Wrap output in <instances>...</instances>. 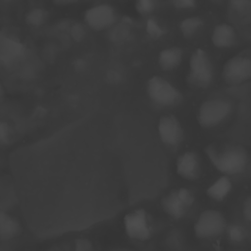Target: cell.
Returning <instances> with one entry per match:
<instances>
[{"instance_id": "obj_3", "label": "cell", "mask_w": 251, "mask_h": 251, "mask_svg": "<svg viewBox=\"0 0 251 251\" xmlns=\"http://www.w3.org/2000/svg\"><path fill=\"white\" fill-rule=\"evenodd\" d=\"M213 74V66L207 53L202 49H196L190 57L187 82L194 87H207L212 82Z\"/></svg>"}, {"instance_id": "obj_15", "label": "cell", "mask_w": 251, "mask_h": 251, "mask_svg": "<svg viewBox=\"0 0 251 251\" xmlns=\"http://www.w3.org/2000/svg\"><path fill=\"white\" fill-rule=\"evenodd\" d=\"M20 232V224L11 214L0 208V240L8 241Z\"/></svg>"}, {"instance_id": "obj_4", "label": "cell", "mask_w": 251, "mask_h": 251, "mask_svg": "<svg viewBox=\"0 0 251 251\" xmlns=\"http://www.w3.org/2000/svg\"><path fill=\"white\" fill-rule=\"evenodd\" d=\"M232 111V103L229 100L214 98L205 101L199 108L197 120L204 127L215 126L223 122Z\"/></svg>"}, {"instance_id": "obj_28", "label": "cell", "mask_w": 251, "mask_h": 251, "mask_svg": "<svg viewBox=\"0 0 251 251\" xmlns=\"http://www.w3.org/2000/svg\"><path fill=\"white\" fill-rule=\"evenodd\" d=\"M4 87H3V85L1 84V82H0V99L3 97V95H4Z\"/></svg>"}, {"instance_id": "obj_22", "label": "cell", "mask_w": 251, "mask_h": 251, "mask_svg": "<svg viewBox=\"0 0 251 251\" xmlns=\"http://www.w3.org/2000/svg\"><path fill=\"white\" fill-rule=\"evenodd\" d=\"M156 6V2L152 0H139L135 3V9L140 15L150 14Z\"/></svg>"}, {"instance_id": "obj_7", "label": "cell", "mask_w": 251, "mask_h": 251, "mask_svg": "<svg viewBox=\"0 0 251 251\" xmlns=\"http://www.w3.org/2000/svg\"><path fill=\"white\" fill-rule=\"evenodd\" d=\"M194 202V196L190 190L181 187L172 190L161 200L163 210L174 219H181Z\"/></svg>"}, {"instance_id": "obj_13", "label": "cell", "mask_w": 251, "mask_h": 251, "mask_svg": "<svg viewBox=\"0 0 251 251\" xmlns=\"http://www.w3.org/2000/svg\"><path fill=\"white\" fill-rule=\"evenodd\" d=\"M176 172L186 179H197L200 175V165L197 155L191 151L180 155L176 161Z\"/></svg>"}, {"instance_id": "obj_27", "label": "cell", "mask_w": 251, "mask_h": 251, "mask_svg": "<svg viewBox=\"0 0 251 251\" xmlns=\"http://www.w3.org/2000/svg\"><path fill=\"white\" fill-rule=\"evenodd\" d=\"M230 4L236 10H243L246 8V6L250 5V1H231Z\"/></svg>"}, {"instance_id": "obj_18", "label": "cell", "mask_w": 251, "mask_h": 251, "mask_svg": "<svg viewBox=\"0 0 251 251\" xmlns=\"http://www.w3.org/2000/svg\"><path fill=\"white\" fill-rule=\"evenodd\" d=\"M203 25V21L199 17H190L183 20L179 24V29L183 36H192L201 26Z\"/></svg>"}, {"instance_id": "obj_20", "label": "cell", "mask_w": 251, "mask_h": 251, "mask_svg": "<svg viewBox=\"0 0 251 251\" xmlns=\"http://www.w3.org/2000/svg\"><path fill=\"white\" fill-rule=\"evenodd\" d=\"M226 233L230 241L234 243L242 242L246 238V230L240 225L233 224L226 226Z\"/></svg>"}, {"instance_id": "obj_6", "label": "cell", "mask_w": 251, "mask_h": 251, "mask_svg": "<svg viewBox=\"0 0 251 251\" xmlns=\"http://www.w3.org/2000/svg\"><path fill=\"white\" fill-rule=\"evenodd\" d=\"M226 228V222L222 213L216 210L202 212L194 224V233L198 238L208 239L221 235Z\"/></svg>"}, {"instance_id": "obj_24", "label": "cell", "mask_w": 251, "mask_h": 251, "mask_svg": "<svg viewBox=\"0 0 251 251\" xmlns=\"http://www.w3.org/2000/svg\"><path fill=\"white\" fill-rule=\"evenodd\" d=\"M74 251H93L91 242L86 238L76 239Z\"/></svg>"}, {"instance_id": "obj_2", "label": "cell", "mask_w": 251, "mask_h": 251, "mask_svg": "<svg viewBox=\"0 0 251 251\" xmlns=\"http://www.w3.org/2000/svg\"><path fill=\"white\" fill-rule=\"evenodd\" d=\"M205 152L216 169L226 175L240 174L247 166V152L238 145H228L222 148L209 145L205 148Z\"/></svg>"}, {"instance_id": "obj_25", "label": "cell", "mask_w": 251, "mask_h": 251, "mask_svg": "<svg viewBox=\"0 0 251 251\" xmlns=\"http://www.w3.org/2000/svg\"><path fill=\"white\" fill-rule=\"evenodd\" d=\"M172 4L179 9H189V8L195 7L196 5L195 1H192V0H176V1H173Z\"/></svg>"}, {"instance_id": "obj_14", "label": "cell", "mask_w": 251, "mask_h": 251, "mask_svg": "<svg viewBox=\"0 0 251 251\" xmlns=\"http://www.w3.org/2000/svg\"><path fill=\"white\" fill-rule=\"evenodd\" d=\"M236 34L232 26L227 24L218 25L212 33V42L220 48L230 47L235 43Z\"/></svg>"}, {"instance_id": "obj_21", "label": "cell", "mask_w": 251, "mask_h": 251, "mask_svg": "<svg viewBox=\"0 0 251 251\" xmlns=\"http://www.w3.org/2000/svg\"><path fill=\"white\" fill-rule=\"evenodd\" d=\"M13 137V132L11 126L8 122L0 120V147L8 146Z\"/></svg>"}, {"instance_id": "obj_1", "label": "cell", "mask_w": 251, "mask_h": 251, "mask_svg": "<svg viewBox=\"0 0 251 251\" xmlns=\"http://www.w3.org/2000/svg\"><path fill=\"white\" fill-rule=\"evenodd\" d=\"M149 142L94 114L19 146L9 157L14 191L31 233L41 239L108 221L162 189L164 166Z\"/></svg>"}, {"instance_id": "obj_11", "label": "cell", "mask_w": 251, "mask_h": 251, "mask_svg": "<svg viewBox=\"0 0 251 251\" xmlns=\"http://www.w3.org/2000/svg\"><path fill=\"white\" fill-rule=\"evenodd\" d=\"M84 21L94 30L106 29L115 23L116 12L108 4H99L85 12Z\"/></svg>"}, {"instance_id": "obj_12", "label": "cell", "mask_w": 251, "mask_h": 251, "mask_svg": "<svg viewBox=\"0 0 251 251\" xmlns=\"http://www.w3.org/2000/svg\"><path fill=\"white\" fill-rule=\"evenodd\" d=\"M158 131L163 143L170 146L178 145L183 137V130L178 120L171 115L161 117Z\"/></svg>"}, {"instance_id": "obj_29", "label": "cell", "mask_w": 251, "mask_h": 251, "mask_svg": "<svg viewBox=\"0 0 251 251\" xmlns=\"http://www.w3.org/2000/svg\"><path fill=\"white\" fill-rule=\"evenodd\" d=\"M112 251H132V250H128V249H113Z\"/></svg>"}, {"instance_id": "obj_5", "label": "cell", "mask_w": 251, "mask_h": 251, "mask_svg": "<svg viewBox=\"0 0 251 251\" xmlns=\"http://www.w3.org/2000/svg\"><path fill=\"white\" fill-rule=\"evenodd\" d=\"M147 93L150 99L160 106H174L181 102V93L165 78L155 75L147 82Z\"/></svg>"}, {"instance_id": "obj_17", "label": "cell", "mask_w": 251, "mask_h": 251, "mask_svg": "<svg viewBox=\"0 0 251 251\" xmlns=\"http://www.w3.org/2000/svg\"><path fill=\"white\" fill-rule=\"evenodd\" d=\"M231 182L227 176L219 177L207 189V194L216 201H222L231 190Z\"/></svg>"}, {"instance_id": "obj_9", "label": "cell", "mask_w": 251, "mask_h": 251, "mask_svg": "<svg viewBox=\"0 0 251 251\" xmlns=\"http://www.w3.org/2000/svg\"><path fill=\"white\" fill-rule=\"evenodd\" d=\"M251 75V61L248 57L237 55L230 58L223 68V78L230 85L244 82Z\"/></svg>"}, {"instance_id": "obj_19", "label": "cell", "mask_w": 251, "mask_h": 251, "mask_svg": "<svg viewBox=\"0 0 251 251\" xmlns=\"http://www.w3.org/2000/svg\"><path fill=\"white\" fill-rule=\"evenodd\" d=\"M46 12L41 8H33L27 12L25 15L26 23L31 26H39L41 25L46 19Z\"/></svg>"}, {"instance_id": "obj_26", "label": "cell", "mask_w": 251, "mask_h": 251, "mask_svg": "<svg viewBox=\"0 0 251 251\" xmlns=\"http://www.w3.org/2000/svg\"><path fill=\"white\" fill-rule=\"evenodd\" d=\"M243 215L247 222L251 220V199L248 197L243 205Z\"/></svg>"}, {"instance_id": "obj_23", "label": "cell", "mask_w": 251, "mask_h": 251, "mask_svg": "<svg viewBox=\"0 0 251 251\" xmlns=\"http://www.w3.org/2000/svg\"><path fill=\"white\" fill-rule=\"evenodd\" d=\"M146 30H147L148 34L150 36L154 37V38H158L164 33L163 29L160 27L158 23L153 18H149L147 20V22H146Z\"/></svg>"}, {"instance_id": "obj_8", "label": "cell", "mask_w": 251, "mask_h": 251, "mask_svg": "<svg viewBox=\"0 0 251 251\" xmlns=\"http://www.w3.org/2000/svg\"><path fill=\"white\" fill-rule=\"evenodd\" d=\"M124 227L126 235L132 239L145 241L152 235V226L144 209H135L124 218Z\"/></svg>"}, {"instance_id": "obj_30", "label": "cell", "mask_w": 251, "mask_h": 251, "mask_svg": "<svg viewBox=\"0 0 251 251\" xmlns=\"http://www.w3.org/2000/svg\"><path fill=\"white\" fill-rule=\"evenodd\" d=\"M49 251H57V250H49Z\"/></svg>"}, {"instance_id": "obj_10", "label": "cell", "mask_w": 251, "mask_h": 251, "mask_svg": "<svg viewBox=\"0 0 251 251\" xmlns=\"http://www.w3.org/2000/svg\"><path fill=\"white\" fill-rule=\"evenodd\" d=\"M25 52V47L19 38L0 30V65H14L24 57Z\"/></svg>"}, {"instance_id": "obj_16", "label": "cell", "mask_w": 251, "mask_h": 251, "mask_svg": "<svg viewBox=\"0 0 251 251\" xmlns=\"http://www.w3.org/2000/svg\"><path fill=\"white\" fill-rule=\"evenodd\" d=\"M183 51L178 47H170L160 52L158 62L160 67L165 71L176 68L182 59Z\"/></svg>"}]
</instances>
